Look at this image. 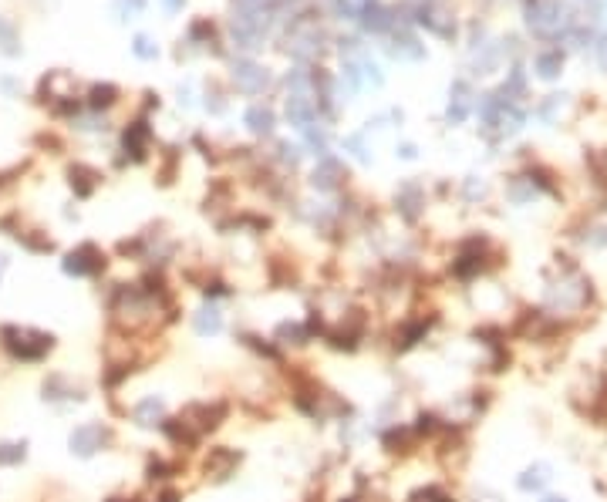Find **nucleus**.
Instances as JSON below:
<instances>
[{
	"label": "nucleus",
	"mask_w": 607,
	"mask_h": 502,
	"mask_svg": "<svg viewBox=\"0 0 607 502\" xmlns=\"http://www.w3.org/2000/svg\"><path fill=\"white\" fill-rule=\"evenodd\" d=\"M0 348L17 364H41L54 351V334H44V331H34V327L4 324L0 327Z\"/></svg>",
	"instance_id": "1"
},
{
	"label": "nucleus",
	"mask_w": 607,
	"mask_h": 502,
	"mask_svg": "<svg viewBox=\"0 0 607 502\" xmlns=\"http://www.w3.org/2000/svg\"><path fill=\"white\" fill-rule=\"evenodd\" d=\"M112 442H115V432L105 425V422H81V425L68 435V449H71V455H78V459H91V455H98V452L108 449Z\"/></svg>",
	"instance_id": "2"
},
{
	"label": "nucleus",
	"mask_w": 607,
	"mask_h": 502,
	"mask_svg": "<svg viewBox=\"0 0 607 502\" xmlns=\"http://www.w3.org/2000/svg\"><path fill=\"white\" fill-rule=\"evenodd\" d=\"M591 300V284L584 277H570V280H560V284L550 287L547 294V304L554 310H581L584 304Z\"/></svg>",
	"instance_id": "3"
},
{
	"label": "nucleus",
	"mask_w": 607,
	"mask_h": 502,
	"mask_svg": "<svg viewBox=\"0 0 607 502\" xmlns=\"http://www.w3.org/2000/svg\"><path fill=\"white\" fill-rule=\"evenodd\" d=\"M236 465H240V452L230 449V445H216L203 459V476L209 482H226L230 476H236Z\"/></svg>",
	"instance_id": "4"
},
{
	"label": "nucleus",
	"mask_w": 607,
	"mask_h": 502,
	"mask_svg": "<svg viewBox=\"0 0 607 502\" xmlns=\"http://www.w3.org/2000/svg\"><path fill=\"white\" fill-rule=\"evenodd\" d=\"M105 270V253L98 250V246H78V250H71L65 257V273L68 277H95V273Z\"/></svg>",
	"instance_id": "5"
},
{
	"label": "nucleus",
	"mask_w": 607,
	"mask_h": 502,
	"mask_svg": "<svg viewBox=\"0 0 607 502\" xmlns=\"http://www.w3.org/2000/svg\"><path fill=\"white\" fill-rule=\"evenodd\" d=\"M428 324L426 317H405V321L395 327V334H391V348L395 351H412L415 344H422L428 337Z\"/></svg>",
	"instance_id": "6"
},
{
	"label": "nucleus",
	"mask_w": 607,
	"mask_h": 502,
	"mask_svg": "<svg viewBox=\"0 0 607 502\" xmlns=\"http://www.w3.org/2000/svg\"><path fill=\"white\" fill-rule=\"evenodd\" d=\"M129 415H132V422H135L139 428H159L169 418V415H166V401L155 398V395H145L142 401H135Z\"/></svg>",
	"instance_id": "7"
},
{
	"label": "nucleus",
	"mask_w": 607,
	"mask_h": 502,
	"mask_svg": "<svg viewBox=\"0 0 607 502\" xmlns=\"http://www.w3.org/2000/svg\"><path fill=\"white\" fill-rule=\"evenodd\" d=\"M44 401H85V388L75 385L68 374H51L44 381Z\"/></svg>",
	"instance_id": "8"
},
{
	"label": "nucleus",
	"mask_w": 607,
	"mask_h": 502,
	"mask_svg": "<svg viewBox=\"0 0 607 502\" xmlns=\"http://www.w3.org/2000/svg\"><path fill=\"white\" fill-rule=\"evenodd\" d=\"M307 341H314L307 331V324L300 321H280L273 327V344H280V348H304Z\"/></svg>",
	"instance_id": "9"
},
{
	"label": "nucleus",
	"mask_w": 607,
	"mask_h": 502,
	"mask_svg": "<svg viewBox=\"0 0 607 502\" xmlns=\"http://www.w3.org/2000/svg\"><path fill=\"white\" fill-rule=\"evenodd\" d=\"M223 324H226V317H223V310L216 304H203L193 314V331L199 337H216L223 331Z\"/></svg>",
	"instance_id": "10"
},
{
	"label": "nucleus",
	"mask_w": 607,
	"mask_h": 502,
	"mask_svg": "<svg viewBox=\"0 0 607 502\" xmlns=\"http://www.w3.org/2000/svg\"><path fill=\"white\" fill-rule=\"evenodd\" d=\"M233 81H236V88L243 91H260L267 85V71L260 65H250V61H236L233 65Z\"/></svg>",
	"instance_id": "11"
},
{
	"label": "nucleus",
	"mask_w": 607,
	"mask_h": 502,
	"mask_svg": "<svg viewBox=\"0 0 607 502\" xmlns=\"http://www.w3.org/2000/svg\"><path fill=\"white\" fill-rule=\"evenodd\" d=\"M554 482V469L547 462H537V465H530V469H523V476L517 479V486L523 492H540V489H547Z\"/></svg>",
	"instance_id": "12"
},
{
	"label": "nucleus",
	"mask_w": 607,
	"mask_h": 502,
	"mask_svg": "<svg viewBox=\"0 0 607 502\" xmlns=\"http://www.w3.org/2000/svg\"><path fill=\"white\" fill-rule=\"evenodd\" d=\"M341 176H344V169L337 166L334 159H327V155H324L321 166L314 169V186H317V189H334L337 182H341Z\"/></svg>",
	"instance_id": "13"
},
{
	"label": "nucleus",
	"mask_w": 607,
	"mask_h": 502,
	"mask_svg": "<svg viewBox=\"0 0 607 502\" xmlns=\"http://www.w3.org/2000/svg\"><path fill=\"white\" fill-rule=\"evenodd\" d=\"M246 125L250 132H257V135H267L273 129V112L270 108H263V105H253L250 112H246Z\"/></svg>",
	"instance_id": "14"
},
{
	"label": "nucleus",
	"mask_w": 607,
	"mask_h": 502,
	"mask_svg": "<svg viewBox=\"0 0 607 502\" xmlns=\"http://www.w3.org/2000/svg\"><path fill=\"white\" fill-rule=\"evenodd\" d=\"M398 206H401V213H405L408 219L418 216V206H422V189H418L415 182H408V186H401V193H398Z\"/></svg>",
	"instance_id": "15"
},
{
	"label": "nucleus",
	"mask_w": 607,
	"mask_h": 502,
	"mask_svg": "<svg viewBox=\"0 0 607 502\" xmlns=\"http://www.w3.org/2000/svg\"><path fill=\"white\" fill-rule=\"evenodd\" d=\"M27 459V442H0V469L21 465Z\"/></svg>",
	"instance_id": "16"
},
{
	"label": "nucleus",
	"mask_w": 607,
	"mask_h": 502,
	"mask_svg": "<svg viewBox=\"0 0 607 502\" xmlns=\"http://www.w3.org/2000/svg\"><path fill=\"white\" fill-rule=\"evenodd\" d=\"M405 502H453V496L445 489H439V486H422V489H415Z\"/></svg>",
	"instance_id": "17"
},
{
	"label": "nucleus",
	"mask_w": 607,
	"mask_h": 502,
	"mask_svg": "<svg viewBox=\"0 0 607 502\" xmlns=\"http://www.w3.org/2000/svg\"><path fill=\"white\" fill-rule=\"evenodd\" d=\"M537 68H540L543 78H554L556 68H560V54H543L540 61H537Z\"/></svg>",
	"instance_id": "18"
},
{
	"label": "nucleus",
	"mask_w": 607,
	"mask_h": 502,
	"mask_svg": "<svg viewBox=\"0 0 607 502\" xmlns=\"http://www.w3.org/2000/svg\"><path fill=\"white\" fill-rule=\"evenodd\" d=\"M135 54L139 58H155V44L149 38H135Z\"/></svg>",
	"instance_id": "19"
},
{
	"label": "nucleus",
	"mask_w": 607,
	"mask_h": 502,
	"mask_svg": "<svg viewBox=\"0 0 607 502\" xmlns=\"http://www.w3.org/2000/svg\"><path fill=\"white\" fill-rule=\"evenodd\" d=\"M112 95H115L112 88H95L91 91V105H95V108H98V105H112Z\"/></svg>",
	"instance_id": "20"
},
{
	"label": "nucleus",
	"mask_w": 607,
	"mask_h": 502,
	"mask_svg": "<svg viewBox=\"0 0 607 502\" xmlns=\"http://www.w3.org/2000/svg\"><path fill=\"white\" fill-rule=\"evenodd\" d=\"M473 502H503V496H500V492L482 489V492H476V496H473Z\"/></svg>",
	"instance_id": "21"
},
{
	"label": "nucleus",
	"mask_w": 607,
	"mask_h": 502,
	"mask_svg": "<svg viewBox=\"0 0 607 502\" xmlns=\"http://www.w3.org/2000/svg\"><path fill=\"white\" fill-rule=\"evenodd\" d=\"M118 7H129V14H139L145 7V0H118Z\"/></svg>",
	"instance_id": "22"
},
{
	"label": "nucleus",
	"mask_w": 607,
	"mask_h": 502,
	"mask_svg": "<svg viewBox=\"0 0 607 502\" xmlns=\"http://www.w3.org/2000/svg\"><path fill=\"white\" fill-rule=\"evenodd\" d=\"M4 273H7V257H0V280H4Z\"/></svg>",
	"instance_id": "23"
},
{
	"label": "nucleus",
	"mask_w": 607,
	"mask_h": 502,
	"mask_svg": "<svg viewBox=\"0 0 607 502\" xmlns=\"http://www.w3.org/2000/svg\"><path fill=\"white\" fill-rule=\"evenodd\" d=\"M540 502H567L564 496H547V499H540Z\"/></svg>",
	"instance_id": "24"
},
{
	"label": "nucleus",
	"mask_w": 607,
	"mask_h": 502,
	"mask_svg": "<svg viewBox=\"0 0 607 502\" xmlns=\"http://www.w3.org/2000/svg\"><path fill=\"white\" fill-rule=\"evenodd\" d=\"M341 502H361V499H358V496H348V499H341Z\"/></svg>",
	"instance_id": "25"
}]
</instances>
